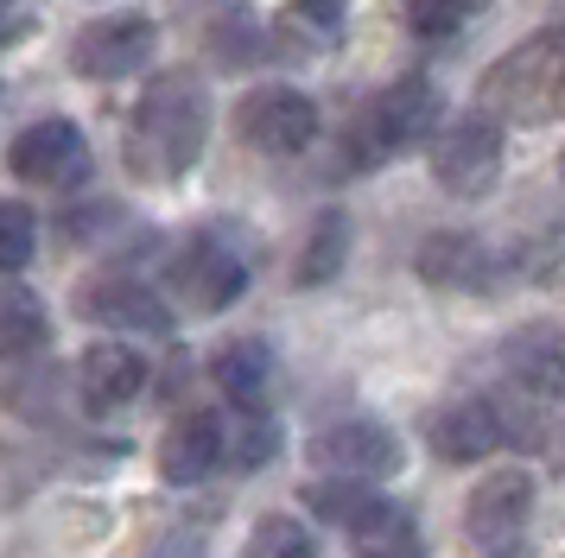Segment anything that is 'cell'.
<instances>
[{"mask_svg":"<svg viewBox=\"0 0 565 558\" xmlns=\"http://www.w3.org/2000/svg\"><path fill=\"white\" fill-rule=\"evenodd\" d=\"M419 279L426 286H445V292H489L495 286V254L477 242V235H433L426 248H419Z\"/></svg>","mask_w":565,"mask_h":558,"instance_id":"obj_17","label":"cell"},{"mask_svg":"<svg viewBox=\"0 0 565 558\" xmlns=\"http://www.w3.org/2000/svg\"><path fill=\"white\" fill-rule=\"evenodd\" d=\"M39 248V223L26 203H0V273H20Z\"/></svg>","mask_w":565,"mask_h":558,"instance_id":"obj_23","label":"cell"},{"mask_svg":"<svg viewBox=\"0 0 565 558\" xmlns=\"http://www.w3.org/2000/svg\"><path fill=\"white\" fill-rule=\"evenodd\" d=\"M210 140V89L198 71H159L140 108L128 115V165L134 178L172 184L198 165Z\"/></svg>","mask_w":565,"mask_h":558,"instance_id":"obj_1","label":"cell"},{"mask_svg":"<svg viewBox=\"0 0 565 558\" xmlns=\"http://www.w3.org/2000/svg\"><path fill=\"white\" fill-rule=\"evenodd\" d=\"M343 260H350V216H343V210H324V216L311 223L306 248H299L292 286H331V279L343 273Z\"/></svg>","mask_w":565,"mask_h":558,"instance_id":"obj_20","label":"cell"},{"mask_svg":"<svg viewBox=\"0 0 565 558\" xmlns=\"http://www.w3.org/2000/svg\"><path fill=\"white\" fill-rule=\"evenodd\" d=\"M13 39H26V20H13V13H0V45H13Z\"/></svg>","mask_w":565,"mask_h":558,"instance_id":"obj_27","label":"cell"},{"mask_svg":"<svg viewBox=\"0 0 565 558\" xmlns=\"http://www.w3.org/2000/svg\"><path fill=\"white\" fill-rule=\"evenodd\" d=\"M223 470V412H184L159 438V476L172 489H191Z\"/></svg>","mask_w":565,"mask_h":558,"instance_id":"obj_13","label":"cell"},{"mask_svg":"<svg viewBox=\"0 0 565 558\" xmlns=\"http://www.w3.org/2000/svg\"><path fill=\"white\" fill-rule=\"evenodd\" d=\"M463 13H483V7H495V0H458Z\"/></svg>","mask_w":565,"mask_h":558,"instance_id":"obj_28","label":"cell"},{"mask_svg":"<svg viewBox=\"0 0 565 558\" xmlns=\"http://www.w3.org/2000/svg\"><path fill=\"white\" fill-rule=\"evenodd\" d=\"M483 115L514 127H546L565 115V25H546L527 45H514L509 57H495L483 76Z\"/></svg>","mask_w":565,"mask_h":558,"instance_id":"obj_2","label":"cell"},{"mask_svg":"<svg viewBox=\"0 0 565 558\" xmlns=\"http://www.w3.org/2000/svg\"><path fill=\"white\" fill-rule=\"evenodd\" d=\"M7 165L26 178V184H39V191H71V184L89 178V140H83L77 121L52 115V121H32L26 133L13 140Z\"/></svg>","mask_w":565,"mask_h":558,"instance_id":"obj_8","label":"cell"},{"mask_svg":"<svg viewBox=\"0 0 565 558\" xmlns=\"http://www.w3.org/2000/svg\"><path fill=\"white\" fill-rule=\"evenodd\" d=\"M502 368L514 387H527L540 400L565 406V330L559 324H527L502 343Z\"/></svg>","mask_w":565,"mask_h":558,"instance_id":"obj_14","label":"cell"},{"mask_svg":"<svg viewBox=\"0 0 565 558\" xmlns=\"http://www.w3.org/2000/svg\"><path fill=\"white\" fill-rule=\"evenodd\" d=\"M235 127H242V140L255 152L292 159V152H306L311 140H318V101H311L306 89H292V83H260V89L242 96Z\"/></svg>","mask_w":565,"mask_h":558,"instance_id":"obj_6","label":"cell"},{"mask_svg":"<svg viewBox=\"0 0 565 558\" xmlns=\"http://www.w3.org/2000/svg\"><path fill=\"white\" fill-rule=\"evenodd\" d=\"M470 20L458 0H407V25L413 32H426V39H445V32H458Z\"/></svg>","mask_w":565,"mask_h":558,"instance_id":"obj_24","label":"cell"},{"mask_svg":"<svg viewBox=\"0 0 565 558\" xmlns=\"http://www.w3.org/2000/svg\"><path fill=\"white\" fill-rule=\"evenodd\" d=\"M292 7H299L306 20H318V25H337L343 13H350V0H292Z\"/></svg>","mask_w":565,"mask_h":558,"instance_id":"obj_26","label":"cell"},{"mask_svg":"<svg viewBox=\"0 0 565 558\" xmlns=\"http://www.w3.org/2000/svg\"><path fill=\"white\" fill-rule=\"evenodd\" d=\"M52 336V318H45V299L26 292L20 279L7 273L0 279V362H20V355L45 350Z\"/></svg>","mask_w":565,"mask_h":558,"instance_id":"obj_19","label":"cell"},{"mask_svg":"<svg viewBox=\"0 0 565 558\" xmlns=\"http://www.w3.org/2000/svg\"><path fill=\"white\" fill-rule=\"evenodd\" d=\"M527 514H534V476L527 470H489L463 502V533L477 546H509L527 533Z\"/></svg>","mask_w":565,"mask_h":558,"instance_id":"obj_10","label":"cell"},{"mask_svg":"<svg viewBox=\"0 0 565 558\" xmlns=\"http://www.w3.org/2000/svg\"><path fill=\"white\" fill-rule=\"evenodd\" d=\"M438 115H445V96H438L433 76H426V71L394 76L382 96L362 108L356 133H350V147H356V165H375V159H394V152L426 147V140L438 133Z\"/></svg>","mask_w":565,"mask_h":558,"instance_id":"obj_3","label":"cell"},{"mask_svg":"<svg viewBox=\"0 0 565 558\" xmlns=\"http://www.w3.org/2000/svg\"><path fill=\"white\" fill-rule=\"evenodd\" d=\"M159 51V25L147 13H108V20H89L71 39V64L89 83H121V76L147 71Z\"/></svg>","mask_w":565,"mask_h":558,"instance_id":"obj_7","label":"cell"},{"mask_svg":"<svg viewBox=\"0 0 565 558\" xmlns=\"http://www.w3.org/2000/svg\"><path fill=\"white\" fill-rule=\"evenodd\" d=\"M433 178H438V191H451L463 203L489 197L495 178H502V121L477 108V115H458L451 127H438Z\"/></svg>","mask_w":565,"mask_h":558,"instance_id":"obj_4","label":"cell"},{"mask_svg":"<svg viewBox=\"0 0 565 558\" xmlns=\"http://www.w3.org/2000/svg\"><path fill=\"white\" fill-rule=\"evenodd\" d=\"M559 178H565V152H559Z\"/></svg>","mask_w":565,"mask_h":558,"instance_id":"obj_29","label":"cell"},{"mask_svg":"<svg viewBox=\"0 0 565 558\" xmlns=\"http://www.w3.org/2000/svg\"><path fill=\"white\" fill-rule=\"evenodd\" d=\"M306 457H311V470H324V476L387 482L407 463V444H401V431H387L382 419H337V426H324L306 444Z\"/></svg>","mask_w":565,"mask_h":558,"instance_id":"obj_5","label":"cell"},{"mask_svg":"<svg viewBox=\"0 0 565 558\" xmlns=\"http://www.w3.org/2000/svg\"><path fill=\"white\" fill-rule=\"evenodd\" d=\"M540 451H546V463H553V476L565 482V406L553 412V431H546V444H540Z\"/></svg>","mask_w":565,"mask_h":558,"instance_id":"obj_25","label":"cell"},{"mask_svg":"<svg viewBox=\"0 0 565 558\" xmlns=\"http://www.w3.org/2000/svg\"><path fill=\"white\" fill-rule=\"evenodd\" d=\"M343 533L356 539L362 558H426V533H419V521H413L401 502H387V495H362L356 514L343 521Z\"/></svg>","mask_w":565,"mask_h":558,"instance_id":"obj_16","label":"cell"},{"mask_svg":"<svg viewBox=\"0 0 565 558\" xmlns=\"http://www.w3.org/2000/svg\"><path fill=\"white\" fill-rule=\"evenodd\" d=\"M248 286V260L223 242V235H191L179 254H172V292H179L191 311H223V304L242 299Z\"/></svg>","mask_w":565,"mask_h":558,"instance_id":"obj_9","label":"cell"},{"mask_svg":"<svg viewBox=\"0 0 565 558\" xmlns=\"http://www.w3.org/2000/svg\"><path fill=\"white\" fill-rule=\"evenodd\" d=\"M248 558H318V539H311L306 521L267 514V521H255V533H248Z\"/></svg>","mask_w":565,"mask_h":558,"instance_id":"obj_22","label":"cell"},{"mask_svg":"<svg viewBox=\"0 0 565 558\" xmlns=\"http://www.w3.org/2000/svg\"><path fill=\"white\" fill-rule=\"evenodd\" d=\"M77 387L89 412H115V406L140 400L147 387V355L128 350V343H89L77 362Z\"/></svg>","mask_w":565,"mask_h":558,"instance_id":"obj_15","label":"cell"},{"mask_svg":"<svg viewBox=\"0 0 565 558\" xmlns=\"http://www.w3.org/2000/svg\"><path fill=\"white\" fill-rule=\"evenodd\" d=\"M280 451V426L260 406H235V419H223V463L230 470H260Z\"/></svg>","mask_w":565,"mask_h":558,"instance_id":"obj_21","label":"cell"},{"mask_svg":"<svg viewBox=\"0 0 565 558\" xmlns=\"http://www.w3.org/2000/svg\"><path fill=\"white\" fill-rule=\"evenodd\" d=\"M210 375H216V387L235 406H267V394H274V350L260 336H235V343H223L210 355Z\"/></svg>","mask_w":565,"mask_h":558,"instance_id":"obj_18","label":"cell"},{"mask_svg":"<svg viewBox=\"0 0 565 558\" xmlns=\"http://www.w3.org/2000/svg\"><path fill=\"white\" fill-rule=\"evenodd\" d=\"M77 311L96 318V324H115V330H147V336H166V330H172V304L159 299L153 286H140V279H128V273L83 279Z\"/></svg>","mask_w":565,"mask_h":558,"instance_id":"obj_12","label":"cell"},{"mask_svg":"<svg viewBox=\"0 0 565 558\" xmlns=\"http://www.w3.org/2000/svg\"><path fill=\"white\" fill-rule=\"evenodd\" d=\"M426 444H433L438 463H477V457L502 451V419H495V400L489 394H463V400H445L426 419Z\"/></svg>","mask_w":565,"mask_h":558,"instance_id":"obj_11","label":"cell"}]
</instances>
